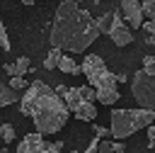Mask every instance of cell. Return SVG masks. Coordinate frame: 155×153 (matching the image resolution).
Segmentation results:
<instances>
[{
  "label": "cell",
  "instance_id": "83f0119b",
  "mask_svg": "<svg viewBox=\"0 0 155 153\" xmlns=\"http://www.w3.org/2000/svg\"><path fill=\"white\" fill-rule=\"evenodd\" d=\"M0 148H2V146H0Z\"/></svg>",
  "mask_w": 155,
  "mask_h": 153
},
{
  "label": "cell",
  "instance_id": "8992f818",
  "mask_svg": "<svg viewBox=\"0 0 155 153\" xmlns=\"http://www.w3.org/2000/svg\"><path fill=\"white\" fill-rule=\"evenodd\" d=\"M121 15L126 19V24L131 29H140L143 27V2L138 0H121Z\"/></svg>",
  "mask_w": 155,
  "mask_h": 153
},
{
  "label": "cell",
  "instance_id": "30bf717a",
  "mask_svg": "<svg viewBox=\"0 0 155 153\" xmlns=\"http://www.w3.org/2000/svg\"><path fill=\"white\" fill-rule=\"evenodd\" d=\"M97 151L99 153H124L126 143H124V138H111V141H99L97 138Z\"/></svg>",
  "mask_w": 155,
  "mask_h": 153
},
{
  "label": "cell",
  "instance_id": "4316f807",
  "mask_svg": "<svg viewBox=\"0 0 155 153\" xmlns=\"http://www.w3.org/2000/svg\"><path fill=\"white\" fill-rule=\"evenodd\" d=\"M19 2H24V5H34L36 0H19Z\"/></svg>",
  "mask_w": 155,
  "mask_h": 153
},
{
  "label": "cell",
  "instance_id": "484cf974",
  "mask_svg": "<svg viewBox=\"0 0 155 153\" xmlns=\"http://www.w3.org/2000/svg\"><path fill=\"white\" fill-rule=\"evenodd\" d=\"M94 134H97V138H102V136H107V131H104V129H94Z\"/></svg>",
  "mask_w": 155,
  "mask_h": 153
},
{
  "label": "cell",
  "instance_id": "44dd1931",
  "mask_svg": "<svg viewBox=\"0 0 155 153\" xmlns=\"http://www.w3.org/2000/svg\"><path fill=\"white\" fill-rule=\"evenodd\" d=\"M143 15H145L148 19L155 17V0H143Z\"/></svg>",
  "mask_w": 155,
  "mask_h": 153
},
{
  "label": "cell",
  "instance_id": "5b68a950",
  "mask_svg": "<svg viewBox=\"0 0 155 153\" xmlns=\"http://www.w3.org/2000/svg\"><path fill=\"white\" fill-rule=\"evenodd\" d=\"M131 95L140 107L155 109V73H148L145 68L136 70L131 80Z\"/></svg>",
  "mask_w": 155,
  "mask_h": 153
},
{
  "label": "cell",
  "instance_id": "2e32d148",
  "mask_svg": "<svg viewBox=\"0 0 155 153\" xmlns=\"http://www.w3.org/2000/svg\"><path fill=\"white\" fill-rule=\"evenodd\" d=\"M140 29L145 32V41H148V44H155V17L148 19V22H143Z\"/></svg>",
  "mask_w": 155,
  "mask_h": 153
},
{
  "label": "cell",
  "instance_id": "4fadbf2b",
  "mask_svg": "<svg viewBox=\"0 0 155 153\" xmlns=\"http://www.w3.org/2000/svg\"><path fill=\"white\" fill-rule=\"evenodd\" d=\"M58 70H63V73H68V75H78V73H82V68H80V66L70 58V56H63V58H61Z\"/></svg>",
  "mask_w": 155,
  "mask_h": 153
},
{
  "label": "cell",
  "instance_id": "7a4b0ae2",
  "mask_svg": "<svg viewBox=\"0 0 155 153\" xmlns=\"http://www.w3.org/2000/svg\"><path fill=\"white\" fill-rule=\"evenodd\" d=\"M19 112L31 117L36 131H41L44 136H51L65 126L70 107L65 104V100L58 90L48 87L44 80H34L22 95Z\"/></svg>",
  "mask_w": 155,
  "mask_h": 153
},
{
  "label": "cell",
  "instance_id": "e0dca14e",
  "mask_svg": "<svg viewBox=\"0 0 155 153\" xmlns=\"http://www.w3.org/2000/svg\"><path fill=\"white\" fill-rule=\"evenodd\" d=\"M0 136L5 143H12L15 141V126L12 124H0Z\"/></svg>",
  "mask_w": 155,
  "mask_h": 153
},
{
  "label": "cell",
  "instance_id": "cb8c5ba5",
  "mask_svg": "<svg viewBox=\"0 0 155 153\" xmlns=\"http://www.w3.org/2000/svg\"><path fill=\"white\" fill-rule=\"evenodd\" d=\"M63 148V143L61 141H53V143H46V153H58Z\"/></svg>",
  "mask_w": 155,
  "mask_h": 153
},
{
  "label": "cell",
  "instance_id": "7402d4cb",
  "mask_svg": "<svg viewBox=\"0 0 155 153\" xmlns=\"http://www.w3.org/2000/svg\"><path fill=\"white\" fill-rule=\"evenodd\" d=\"M143 68H145L148 73H155V56H145V58H143Z\"/></svg>",
  "mask_w": 155,
  "mask_h": 153
},
{
  "label": "cell",
  "instance_id": "52a82bcc",
  "mask_svg": "<svg viewBox=\"0 0 155 153\" xmlns=\"http://www.w3.org/2000/svg\"><path fill=\"white\" fill-rule=\"evenodd\" d=\"M109 39L116 44V46H128L131 41H133V34H131V27L126 24V19H124V15H114V27H111V32H109Z\"/></svg>",
  "mask_w": 155,
  "mask_h": 153
},
{
  "label": "cell",
  "instance_id": "d6986e66",
  "mask_svg": "<svg viewBox=\"0 0 155 153\" xmlns=\"http://www.w3.org/2000/svg\"><path fill=\"white\" fill-rule=\"evenodd\" d=\"M80 95H82L85 100H90V102L97 100V90H94L92 85H80Z\"/></svg>",
  "mask_w": 155,
  "mask_h": 153
},
{
  "label": "cell",
  "instance_id": "6da1fadb",
  "mask_svg": "<svg viewBox=\"0 0 155 153\" xmlns=\"http://www.w3.org/2000/svg\"><path fill=\"white\" fill-rule=\"evenodd\" d=\"M99 36L97 19L78 5V0H61L51 24V46L70 53H82Z\"/></svg>",
  "mask_w": 155,
  "mask_h": 153
},
{
  "label": "cell",
  "instance_id": "9a60e30c",
  "mask_svg": "<svg viewBox=\"0 0 155 153\" xmlns=\"http://www.w3.org/2000/svg\"><path fill=\"white\" fill-rule=\"evenodd\" d=\"M29 70H31L29 56H19V58L15 61V75H24V73H29Z\"/></svg>",
  "mask_w": 155,
  "mask_h": 153
},
{
  "label": "cell",
  "instance_id": "ffe728a7",
  "mask_svg": "<svg viewBox=\"0 0 155 153\" xmlns=\"http://www.w3.org/2000/svg\"><path fill=\"white\" fill-rule=\"evenodd\" d=\"M0 49H2V51H10V36H7V32H5L2 19H0Z\"/></svg>",
  "mask_w": 155,
  "mask_h": 153
},
{
  "label": "cell",
  "instance_id": "603a6c76",
  "mask_svg": "<svg viewBox=\"0 0 155 153\" xmlns=\"http://www.w3.org/2000/svg\"><path fill=\"white\" fill-rule=\"evenodd\" d=\"M148 146H150V148H155V121H153V124H148Z\"/></svg>",
  "mask_w": 155,
  "mask_h": 153
},
{
  "label": "cell",
  "instance_id": "ac0fdd59",
  "mask_svg": "<svg viewBox=\"0 0 155 153\" xmlns=\"http://www.w3.org/2000/svg\"><path fill=\"white\" fill-rule=\"evenodd\" d=\"M10 85H12L17 92H22V90H27V87H29V83L24 80V75H10Z\"/></svg>",
  "mask_w": 155,
  "mask_h": 153
},
{
  "label": "cell",
  "instance_id": "5bb4252c",
  "mask_svg": "<svg viewBox=\"0 0 155 153\" xmlns=\"http://www.w3.org/2000/svg\"><path fill=\"white\" fill-rule=\"evenodd\" d=\"M114 15H116V12H107V15H102V17L97 19L99 34H107V36H109V32H111V27H114Z\"/></svg>",
  "mask_w": 155,
  "mask_h": 153
},
{
  "label": "cell",
  "instance_id": "8fae6325",
  "mask_svg": "<svg viewBox=\"0 0 155 153\" xmlns=\"http://www.w3.org/2000/svg\"><path fill=\"white\" fill-rule=\"evenodd\" d=\"M17 100H19L17 90H15L10 83H2V80H0V107H7V104H12V102H17Z\"/></svg>",
  "mask_w": 155,
  "mask_h": 153
},
{
  "label": "cell",
  "instance_id": "3957f363",
  "mask_svg": "<svg viewBox=\"0 0 155 153\" xmlns=\"http://www.w3.org/2000/svg\"><path fill=\"white\" fill-rule=\"evenodd\" d=\"M80 68H82L87 83L97 90V102H102V104H116L119 102V97H121L119 95V87H116L119 78L107 68V63H104L102 56L87 53Z\"/></svg>",
  "mask_w": 155,
  "mask_h": 153
},
{
  "label": "cell",
  "instance_id": "ba28073f",
  "mask_svg": "<svg viewBox=\"0 0 155 153\" xmlns=\"http://www.w3.org/2000/svg\"><path fill=\"white\" fill-rule=\"evenodd\" d=\"M46 143L48 141H44V134L41 131H34V134H27L19 141L17 151L19 153H46Z\"/></svg>",
  "mask_w": 155,
  "mask_h": 153
},
{
  "label": "cell",
  "instance_id": "d4e9b609",
  "mask_svg": "<svg viewBox=\"0 0 155 153\" xmlns=\"http://www.w3.org/2000/svg\"><path fill=\"white\" fill-rule=\"evenodd\" d=\"M94 151H97V138H94V141L87 146V153H94Z\"/></svg>",
  "mask_w": 155,
  "mask_h": 153
},
{
  "label": "cell",
  "instance_id": "9c48e42d",
  "mask_svg": "<svg viewBox=\"0 0 155 153\" xmlns=\"http://www.w3.org/2000/svg\"><path fill=\"white\" fill-rule=\"evenodd\" d=\"M73 114L80 119V121H92L94 117H97V107H94V102H90V100H82L75 109H73Z\"/></svg>",
  "mask_w": 155,
  "mask_h": 153
},
{
  "label": "cell",
  "instance_id": "277c9868",
  "mask_svg": "<svg viewBox=\"0 0 155 153\" xmlns=\"http://www.w3.org/2000/svg\"><path fill=\"white\" fill-rule=\"evenodd\" d=\"M111 119V136L114 138H128L133 136L138 129H148V124L155 121V109H148V107H136V109H111L109 114Z\"/></svg>",
  "mask_w": 155,
  "mask_h": 153
},
{
  "label": "cell",
  "instance_id": "7c38bea8",
  "mask_svg": "<svg viewBox=\"0 0 155 153\" xmlns=\"http://www.w3.org/2000/svg\"><path fill=\"white\" fill-rule=\"evenodd\" d=\"M61 58H63V49H58V46H53L48 53H46V58H44V68H48V70H53V68H58V63H61Z\"/></svg>",
  "mask_w": 155,
  "mask_h": 153
}]
</instances>
